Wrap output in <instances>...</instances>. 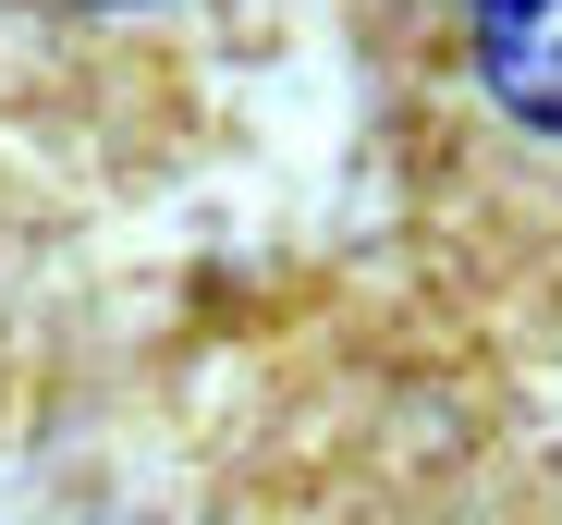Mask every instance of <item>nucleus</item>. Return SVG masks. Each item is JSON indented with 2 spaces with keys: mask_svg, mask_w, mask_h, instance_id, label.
Segmentation results:
<instances>
[{
  "mask_svg": "<svg viewBox=\"0 0 562 525\" xmlns=\"http://www.w3.org/2000/svg\"><path fill=\"white\" fill-rule=\"evenodd\" d=\"M86 13H123V0H86Z\"/></svg>",
  "mask_w": 562,
  "mask_h": 525,
  "instance_id": "f03ea898",
  "label": "nucleus"
},
{
  "mask_svg": "<svg viewBox=\"0 0 562 525\" xmlns=\"http://www.w3.org/2000/svg\"><path fill=\"white\" fill-rule=\"evenodd\" d=\"M464 49H477V85L526 135H562V0H477Z\"/></svg>",
  "mask_w": 562,
  "mask_h": 525,
  "instance_id": "f257e3e1",
  "label": "nucleus"
}]
</instances>
